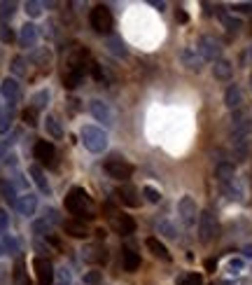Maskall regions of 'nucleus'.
Masks as SVG:
<instances>
[{"label": "nucleus", "instance_id": "f257e3e1", "mask_svg": "<svg viewBox=\"0 0 252 285\" xmlns=\"http://www.w3.org/2000/svg\"><path fill=\"white\" fill-rule=\"evenodd\" d=\"M63 206H65V211L70 213V215H77V218H82V220H91V213H89V197H86V192L82 187H75L65 194V201H63Z\"/></svg>", "mask_w": 252, "mask_h": 285}, {"label": "nucleus", "instance_id": "f03ea898", "mask_svg": "<svg viewBox=\"0 0 252 285\" xmlns=\"http://www.w3.org/2000/svg\"><path fill=\"white\" fill-rule=\"evenodd\" d=\"M82 143L89 152L101 154V152H105V148H107V136H105V131L101 127L86 124V127L82 129Z\"/></svg>", "mask_w": 252, "mask_h": 285}, {"label": "nucleus", "instance_id": "7ed1b4c3", "mask_svg": "<svg viewBox=\"0 0 252 285\" xmlns=\"http://www.w3.org/2000/svg\"><path fill=\"white\" fill-rule=\"evenodd\" d=\"M217 236H220V222L215 218V213L210 211L199 213V241L212 243Z\"/></svg>", "mask_w": 252, "mask_h": 285}, {"label": "nucleus", "instance_id": "20e7f679", "mask_svg": "<svg viewBox=\"0 0 252 285\" xmlns=\"http://www.w3.org/2000/svg\"><path fill=\"white\" fill-rule=\"evenodd\" d=\"M199 54L203 61H220V54H222V44L217 38H212V35H201L199 38Z\"/></svg>", "mask_w": 252, "mask_h": 285}, {"label": "nucleus", "instance_id": "39448f33", "mask_svg": "<svg viewBox=\"0 0 252 285\" xmlns=\"http://www.w3.org/2000/svg\"><path fill=\"white\" fill-rule=\"evenodd\" d=\"M89 22H91V28L96 33H110V28H112V14H110V10L105 5H96L94 10H91Z\"/></svg>", "mask_w": 252, "mask_h": 285}, {"label": "nucleus", "instance_id": "423d86ee", "mask_svg": "<svg viewBox=\"0 0 252 285\" xmlns=\"http://www.w3.org/2000/svg\"><path fill=\"white\" fill-rule=\"evenodd\" d=\"M33 152H35V159L40 161V166H47V169L56 166V148L49 140H38Z\"/></svg>", "mask_w": 252, "mask_h": 285}, {"label": "nucleus", "instance_id": "0eeeda50", "mask_svg": "<svg viewBox=\"0 0 252 285\" xmlns=\"http://www.w3.org/2000/svg\"><path fill=\"white\" fill-rule=\"evenodd\" d=\"M105 173L115 180H128L133 175V166L124 159H110V161H105Z\"/></svg>", "mask_w": 252, "mask_h": 285}, {"label": "nucleus", "instance_id": "6e6552de", "mask_svg": "<svg viewBox=\"0 0 252 285\" xmlns=\"http://www.w3.org/2000/svg\"><path fill=\"white\" fill-rule=\"evenodd\" d=\"M178 213H180V218H182L185 224H194V222L199 220V206H196L194 197L185 194V197L178 201Z\"/></svg>", "mask_w": 252, "mask_h": 285}, {"label": "nucleus", "instance_id": "1a4fd4ad", "mask_svg": "<svg viewBox=\"0 0 252 285\" xmlns=\"http://www.w3.org/2000/svg\"><path fill=\"white\" fill-rule=\"evenodd\" d=\"M33 271H35V278L40 285H52L54 283V266L49 260L44 257H35L33 260Z\"/></svg>", "mask_w": 252, "mask_h": 285}, {"label": "nucleus", "instance_id": "9d476101", "mask_svg": "<svg viewBox=\"0 0 252 285\" xmlns=\"http://www.w3.org/2000/svg\"><path fill=\"white\" fill-rule=\"evenodd\" d=\"M180 61L182 66L191 70V73H201V68H203V59H201V54L196 47H185L182 52H180Z\"/></svg>", "mask_w": 252, "mask_h": 285}, {"label": "nucleus", "instance_id": "9b49d317", "mask_svg": "<svg viewBox=\"0 0 252 285\" xmlns=\"http://www.w3.org/2000/svg\"><path fill=\"white\" fill-rule=\"evenodd\" d=\"M89 112H91V117H94L96 122H101V124H112V112H110V108H107V103H103V101H91L89 103Z\"/></svg>", "mask_w": 252, "mask_h": 285}, {"label": "nucleus", "instance_id": "f8f14e48", "mask_svg": "<svg viewBox=\"0 0 252 285\" xmlns=\"http://www.w3.org/2000/svg\"><path fill=\"white\" fill-rule=\"evenodd\" d=\"M117 199H119V203H124L126 208H138V206H140L138 190L133 185H122V187L117 190Z\"/></svg>", "mask_w": 252, "mask_h": 285}, {"label": "nucleus", "instance_id": "ddd939ff", "mask_svg": "<svg viewBox=\"0 0 252 285\" xmlns=\"http://www.w3.org/2000/svg\"><path fill=\"white\" fill-rule=\"evenodd\" d=\"M224 106L229 110H238L243 106V91L238 85H229L227 91H224Z\"/></svg>", "mask_w": 252, "mask_h": 285}, {"label": "nucleus", "instance_id": "4468645a", "mask_svg": "<svg viewBox=\"0 0 252 285\" xmlns=\"http://www.w3.org/2000/svg\"><path fill=\"white\" fill-rule=\"evenodd\" d=\"M112 227H115V232H119V234H133L136 232V220H133L131 215L117 213L115 218H112Z\"/></svg>", "mask_w": 252, "mask_h": 285}, {"label": "nucleus", "instance_id": "2eb2a0df", "mask_svg": "<svg viewBox=\"0 0 252 285\" xmlns=\"http://www.w3.org/2000/svg\"><path fill=\"white\" fill-rule=\"evenodd\" d=\"M63 232L73 239H86L89 236V227L80 220H65L63 222Z\"/></svg>", "mask_w": 252, "mask_h": 285}, {"label": "nucleus", "instance_id": "dca6fc26", "mask_svg": "<svg viewBox=\"0 0 252 285\" xmlns=\"http://www.w3.org/2000/svg\"><path fill=\"white\" fill-rule=\"evenodd\" d=\"M145 245H147V250L154 255L157 260H164V262H170V253H168V248L164 245V243L159 241V239H154V236H149L145 241Z\"/></svg>", "mask_w": 252, "mask_h": 285}, {"label": "nucleus", "instance_id": "f3484780", "mask_svg": "<svg viewBox=\"0 0 252 285\" xmlns=\"http://www.w3.org/2000/svg\"><path fill=\"white\" fill-rule=\"evenodd\" d=\"M212 77L220 80V82H229L231 77H233V68H231L229 61H224V59L215 61L212 64Z\"/></svg>", "mask_w": 252, "mask_h": 285}, {"label": "nucleus", "instance_id": "a211bd4d", "mask_svg": "<svg viewBox=\"0 0 252 285\" xmlns=\"http://www.w3.org/2000/svg\"><path fill=\"white\" fill-rule=\"evenodd\" d=\"M215 178L220 180V182H224V185L233 182V178H236V169H233V164H229V161H220V164L215 166Z\"/></svg>", "mask_w": 252, "mask_h": 285}, {"label": "nucleus", "instance_id": "6ab92c4d", "mask_svg": "<svg viewBox=\"0 0 252 285\" xmlns=\"http://www.w3.org/2000/svg\"><path fill=\"white\" fill-rule=\"evenodd\" d=\"M122 266H124V271L128 274H133L140 269V255L136 250H131V248H124V255H122Z\"/></svg>", "mask_w": 252, "mask_h": 285}, {"label": "nucleus", "instance_id": "aec40b11", "mask_svg": "<svg viewBox=\"0 0 252 285\" xmlns=\"http://www.w3.org/2000/svg\"><path fill=\"white\" fill-rule=\"evenodd\" d=\"M220 22H222V26H224L227 31H231V33H238L243 28L241 19H238V17H231V14H222Z\"/></svg>", "mask_w": 252, "mask_h": 285}, {"label": "nucleus", "instance_id": "412c9836", "mask_svg": "<svg viewBox=\"0 0 252 285\" xmlns=\"http://www.w3.org/2000/svg\"><path fill=\"white\" fill-rule=\"evenodd\" d=\"M86 260H89V262L105 264L107 262V253H105L101 245H94V248H86Z\"/></svg>", "mask_w": 252, "mask_h": 285}, {"label": "nucleus", "instance_id": "4be33fe9", "mask_svg": "<svg viewBox=\"0 0 252 285\" xmlns=\"http://www.w3.org/2000/svg\"><path fill=\"white\" fill-rule=\"evenodd\" d=\"M84 73L82 70H70V73L63 77V85L68 87V89H75V87H80V82H82Z\"/></svg>", "mask_w": 252, "mask_h": 285}, {"label": "nucleus", "instance_id": "5701e85b", "mask_svg": "<svg viewBox=\"0 0 252 285\" xmlns=\"http://www.w3.org/2000/svg\"><path fill=\"white\" fill-rule=\"evenodd\" d=\"M21 119H23L28 127H35V124H38V110H35V108H26V110L21 112Z\"/></svg>", "mask_w": 252, "mask_h": 285}, {"label": "nucleus", "instance_id": "b1692460", "mask_svg": "<svg viewBox=\"0 0 252 285\" xmlns=\"http://www.w3.org/2000/svg\"><path fill=\"white\" fill-rule=\"evenodd\" d=\"M143 194H145V199L149 201V203H159V201H161V194H159V190H154L152 185H145V187H143Z\"/></svg>", "mask_w": 252, "mask_h": 285}, {"label": "nucleus", "instance_id": "393cba45", "mask_svg": "<svg viewBox=\"0 0 252 285\" xmlns=\"http://www.w3.org/2000/svg\"><path fill=\"white\" fill-rule=\"evenodd\" d=\"M178 285H203V278L201 274H187L185 278H180Z\"/></svg>", "mask_w": 252, "mask_h": 285}, {"label": "nucleus", "instance_id": "a878e982", "mask_svg": "<svg viewBox=\"0 0 252 285\" xmlns=\"http://www.w3.org/2000/svg\"><path fill=\"white\" fill-rule=\"evenodd\" d=\"M47 131H49L54 138H63V129L59 127V122H56V119H52V117L47 119Z\"/></svg>", "mask_w": 252, "mask_h": 285}, {"label": "nucleus", "instance_id": "bb28decb", "mask_svg": "<svg viewBox=\"0 0 252 285\" xmlns=\"http://www.w3.org/2000/svg\"><path fill=\"white\" fill-rule=\"evenodd\" d=\"M159 229H161V232H166L168 239H175V236H178L175 227H173V224H168V222H159Z\"/></svg>", "mask_w": 252, "mask_h": 285}, {"label": "nucleus", "instance_id": "cd10ccee", "mask_svg": "<svg viewBox=\"0 0 252 285\" xmlns=\"http://www.w3.org/2000/svg\"><path fill=\"white\" fill-rule=\"evenodd\" d=\"M84 283L86 285H98L101 283V271H89V274L84 276Z\"/></svg>", "mask_w": 252, "mask_h": 285}, {"label": "nucleus", "instance_id": "c85d7f7f", "mask_svg": "<svg viewBox=\"0 0 252 285\" xmlns=\"http://www.w3.org/2000/svg\"><path fill=\"white\" fill-rule=\"evenodd\" d=\"M31 173H33V178H35V182H38V185H40V187H42V192H49V187H47V182H44V178H42V171H40V169H33Z\"/></svg>", "mask_w": 252, "mask_h": 285}, {"label": "nucleus", "instance_id": "c756f323", "mask_svg": "<svg viewBox=\"0 0 252 285\" xmlns=\"http://www.w3.org/2000/svg\"><path fill=\"white\" fill-rule=\"evenodd\" d=\"M110 52L117 54V56H126L124 49H119V40H112V43H110Z\"/></svg>", "mask_w": 252, "mask_h": 285}, {"label": "nucleus", "instance_id": "7c9ffc66", "mask_svg": "<svg viewBox=\"0 0 252 285\" xmlns=\"http://www.w3.org/2000/svg\"><path fill=\"white\" fill-rule=\"evenodd\" d=\"M175 19H178L180 23H187L189 22V17H187V12H185V10H178V12H175Z\"/></svg>", "mask_w": 252, "mask_h": 285}, {"label": "nucleus", "instance_id": "2f4dec72", "mask_svg": "<svg viewBox=\"0 0 252 285\" xmlns=\"http://www.w3.org/2000/svg\"><path fill=\"white\" fill-rule=\"evenodd\" d=\"M238 12H252V2H238V5H233Z\"/></svg>", "mask_w": 252, "mask_h": 285}, {"label": "nucleus", "instance_id": "473e14b6", "mask_svg": "<svg viewBox=\"0 0 252 285\" xmlns=\"http://www.w3.org/2000/svg\"><path fill=\"white\" fill-rule=\"evenodd\" d=\"M215 266H217L215 260H206V269H208V271H215Z\"/></svg>", "mask_w": 252, "mask_h": 285}, {"label": "nucleus", "instance_id": "72a5a7b5", "mask_svg": "<svg viewBox=\"0 0 252 285\" xmlns=\"http://www.w3.org/2000/svg\"><path fill=\"white\" fill-rule=\"evenodd\" d=\"M243 255H245V257H252V243L243 245Z\"/></svg>", "mask_w": 252, "mask_h": 285}, {"label": "nucleus", "instance_id": "f704fd0d", "mask_svg": "<svg viewBox=\"0 0 252 285\" xmlns=\"http://www.w3.org/2000/svg\"><path fill=\"white\" fill-rule=\"evenodd\" d=\"M250 85H252V80H250Z\"/></svg>", "mask_w": 252, "mask_h": 285}]
</instances>
